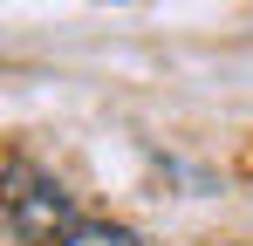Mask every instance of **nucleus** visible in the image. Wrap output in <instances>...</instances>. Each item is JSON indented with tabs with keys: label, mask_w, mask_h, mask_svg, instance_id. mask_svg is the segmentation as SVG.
<instances>
[{
	"label": "nucleus",
	"mask_w": 253,
	"mask_h": 246,
	"mask_svg": "<svg viewBox=\"0 0 253 246\" xmlns=\"http://www.w3.org/2000/svg\"><path fill=\"white\" fill-rule=\"evenodd\" d=\"M0 199H7V226H14L21 240H48V233H62L69 212H76L69 192H62L55 178H42L28 158H7V192H0Z\"/></svg>",
	"instance_id": "nucleus-1"
},
{
	"label": "nucleus",
	"mask_w": 253,
	"mask_h": 246,
	"mask_svg": "<svg viewBox=\"0 0 253 246\" xmlns=\"http://www.w3.org/2000/svg\"><path fill=\"white\" fill-rule=\"evenodd\" d=\"M62 246H144V240H137L130 226H69Z\"/></svg>",
	"instance_id": "nucleus-2"
}]
</instances>
